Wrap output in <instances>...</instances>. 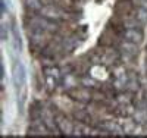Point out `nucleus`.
<instances>
[{
	"instance_id": "f8f14e48",
	"label": "nucleus",
	"mask_w": 147,
	"mask_h": 138,
	"mask_svg": "<svg viewBox=\"0 0 147 138\" xmlns=\"http://www.w3.org/2000/svg\"><path fill=\"white\" fill-rule=\"evenodd\" d=\"M127 90L129 91V93H137V91H140V82L137 81V78H129V81H128V84H127Z\"/></svg>"
},
{
	"instance_id": "0eeeda50",
	"label": "nucleus",
	"mask_w": 147,
	"mask_h": 138,
	"mask_svg": "<svg viewBox=\"0 0 147 138\" xmlns=\"http://www.w3.org/2000/svg\"><path fill=\"white\" fill-rule=\"evenodd\" d=\"M25 6L27 9H30L32 13H40V10L43 9L44 3L43 0H25Z\"/></svg>"
},
{
	"instance_id": "7ed1b4c3",
	"label": "nucleus",
	"mask_w": 147,
	"mask_h": 138,
	"mask_svg": "<svg viewBox=\"0 0 147 138\" xmlns=\"http://www.w3.org/2000/svg\"><path fill=\"white\" fill-rule=\"evenodd\" d=\"M56 123H57L59 132H62V134H65V135H74L75 125H74L69 119L62 118V116H57V118H56Z\"/></svg>"
},
{
	"instance_id": "1a4fd4ad",
	"label": "nucleus",
	"mask_w": 147,
	"mask_h": 138,
	"mask_svg": "<svg viewBox=\"0 0 147 138\" xmlns=\"http://www.w3.org/2000/svg\"><path fill=\"white\" fill-rule=\"evenodd\" d=\"M59 79L57 77H55V75L52 73H44V81H46V87L49 90H55L56 88V85L59 84Z\"/></svg>"
},
{
	"instance_id": "f257e3e1",
	"label": "nucleus",
	"mask_w": 147,
	"mask_h": 138,
	"mask_svg": "<svg viewBox=\"0 0 147 138\" xmlns=\"http://www.w3.org/2000/svg\"><path fill=\"white\" fill-rule=\"evenodd\" d=\"M12 79H13V85L18 94L21 96L27 85V69L21 60H15L13 68H12Z\"/></svg>"
},
{
	"instance_id": "f03ea898",
	"label": "nucleus",
	"mask_w": 147,
	"mask_h": 138,
	"mask_svg": "<svg viewBox=\"0 0 147 138\" xmlns=\"http://www.w3.org/2000/svg\"><path fill=\"white\" fill-rule=\"evenodd\" d=\"M128 81H129V77L127 75V72L122 69H118L115 72V78H113V88L115 90H127Z\"/></svg>"
},
{
	"instance_id": "6e6552de",
	"label": "nucleus",
	"mask_w": 147,
	"mask_h": 138,
	"mask_svg": "<svg viewBox=\"0 0 147 138\" xmlns=\"http://www.w3.org/2000/svg\"><path fill=\"white\" fill-rule=\"evenodd\" d=\"M121 50L124 53H127V55H134L137 52V44L136 43H132V41H128V40H124L121 43Z\"/></svg>"
},
{
	"instance_id": "4468645a",
	"label": "nucleus",
	"mask_w": 147,
	"mask_h": 138,
	"mask_svg": "<svg viewBox=\"0 0 147 138\" xmlns=\"http://www.w3.org/2000/svg\"><path fill=\"white\" fill-rule=\"evenodd\" d=\"M140 25H143L137 18H129V19H127V21H124V27H125V30H129V28H140Z\"/></svg>"
},
{
	"instance_id": "2eb2a0df",
	"label": "nucleus",
	"mask_w": 147,
	"mask_h": 138,
	"mask_svg": "<svg viewBox=\"0 0 147 138\" xmlns=\"http://www.w3.org/2000/svg\"><path fill=\"white\" fill-rule=\"evenodd\" d=\"M136 18H137L141 24H147V7H140V9H137Z\"/></svg>"
},
{
	"instance_id": "20e7f679",
	"label": "nucleus",
	"mask_w": 147,
	"mask_h": 138,
	"mask_svg": "<svg viewBox=\"0 0 147 138\" xmlns=\"http://www.w3.org/2000/svg\"><path fill=\"white\" fill-rule=\"evenodd\" d=\"M60 82H62V87H65L68 90H72V88H75L78 84H81V79H78L72 72H68V73L62 75V81Z\"/></svg>"
},
{
	"instance_id": "9d476101",
	"label": "nucleus",
	"mask_w": 147,
	"mask_h": 138,
	"mask_svg": "<svg viewBox=\"0 0 147 138\" xmlns=\"http://www.w3.org/2000/svg\"><path fill=\"white\" fill-rule=\"evenodd\" d=\"M132 119L138 122V123H144L147 120V113H146V109H138L136 107V110H134L132 113Z\"/></svg>"
},
{
	"instance_id": "423d86ee",
	"label": "nucleus",
	"mask_w": 147,
	"mask_h": 138,
	"mask_svg": "<svg viewBox=\"0 0 147 138\" xmlns=\"http://www.w3.org/2000/svg\"><path fill=\"white\" fill-rule=\"evenodd\" d=\"M69 96H72V98L78 100V102H88L91 98V93L87 90V87L78 88V90H72V91H69Z\"/></svg>"
},
{
	"instance_id": "ddd939ff",
	"label": "nucleus",
	"mask_w": 147,
	"mask_h": 138,
	"mask_svg": "<svg viewBox=\"0 0 147 138\" xmlns=\"http://www.w3.org/2000/svg\"><path fill=\"white\" fill-rule=\"evenodd\" d=\"M81 84L87 88H94V87H99V81L91 78V77H85V78H81Z\"/></svg>"
},
{
	"instance_id": "9b49d317",
	"label": "nucleus",
	"mask_w": 147,
	"mask_h": 138,
	"mask_svg": "<svg viewBox=\"0 0 147 138\" xmlns=\"http://www.w3.org/2000/svg\"><path fill=\"white\" fill-rule=\"evenodd\" d=\"M103 128L109 132H112V134H122L124 132V129H122L119 125L113 123V122H103Z\"/></svg>"
},
{
	"instance_id": "39448f33",
	"label": "nucleus",
	"mask_w": 147,
	"mask_h": 138,
	"mask_svg": "<svg viewBox=\"0 0 147 138\" xmlns=\"http://www.w3.org/2000/svg\"><path fill=\"white\" fill-rule=\"evenodd\" d=\"M124 40H128V41H132L136 44H140L141 40H143V34L137 28H129V30L124 31Z\"/></svg>"
}]
</instances>
